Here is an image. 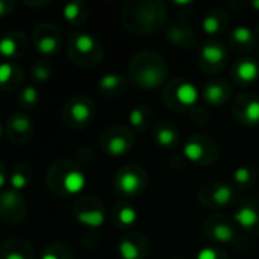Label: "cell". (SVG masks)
I'll use <instances>...</instances> for the list:
<instances>
[{
	"mask_svg": "<svg viewBox=\"0 0 259 259\" xmlns=\"http://www.w3.org/2000/svg\"><path fill=\"white\" fill-rule=\"evenodd\" d=\"M12 127H14L17 132H20V134L27 132V131L30 129V120H29L27 117H24V115L15 117V118L12 120Z\"/></svg>",
	"mask_w": 259,
	"mask_h": 259,
	"instance_id": "obj_27",
	"label": "cell"
},
{
	"mask_svg": "<svg viewBox=\"0 0 259 259\" xmlns=\"http://www.w3.org/2000/svg\"><path fill=\"white\" fill-rule=\"evenodd\" d=\"M196 259H219V255H217V252H215L214 249H211V247H205V249L199 250L197 258Z\"/></svg>",
	"mask_w": 259,
	"mask_h": 259,
	"instance_id": "obj_33",
	"label": "cell"
},
{
	"mask_svg": "<svg viewBox=\"0 0 259 259\" xmlns=\"http://www.w3.org/2000/svg\"><path fill=\"white\" fill-rule=\"evenodd\" d=\"M17 52V42L12 36H3L0 39V55L3 58H11Z\"/></svg>",
	"mask_w": 259,
	"mask_h": 259,
	"instance_id": "obj_17",
	"label": "cell"
},
{
	"mask_svg": "<svg viewBox=\"0 0 259 259\" xmlns=\"http://www.w3.org/2000/svg\"><path fill=\"white\" fill-rule=\"evenodd\" d=\"M5 259H24V256L21 255V253H18V252H9Z\"/></svg>",
	"mask_w": 259,
	"mask_h": 259,
	"instance_id": "obj_36",
	"label": "cell"
},
{
	"mask_svg": "<svg viewBox=\"0 0 259 259\" xmlns=\"http://www.w3.org/2000/svg\"><path fill=\"white\" fill-rule=\"evenodd\" d=\"M162 77H164V74H161L159 71H156L153 68H149L143 73V83H144V87L153 88V87H158V83L161 82Z\"/></svg>",
	"mask_w": 259,
	"mask_h": 259,
	"instance_id": "obj_18",
	"label": "cell"
},
{
	"mask_svg": "<svg viewBox=\"0 0 259 259\" xmlns=\"http://www.w3.org/2000/svg\"><path fill=\"white\" fill-rule=\"evenodd\" d=\"M58 46H59L58 39H56L55 36H52V35L41 36V38L38 39V42H36L38 50H39L41 53H44V55H52V53H55V52L58 50Z\"/></svg>",
	"mask_w": 259,
	"mask_h": 259,
	"instance_id": "obj_12",
	"label": "cell"
},
{
	"mask_svg": "<svg viewBox=\"0 0 259 259\" xmlns=\"http://www.w3.org/2000/svg\"><path fill=\"white\" fill-rule=\"evenodd\" d=\"M202 56H203V59H205L206 62H209V64H219V62L223 59L225 53H223V49H222L220 46L206 44V46H203V49H202Z\"/></svg>",
	"mask_w": 259,
	"mask_h": 259,
	"instance_id": "obj_8",
	"label": "cell"
},
{
	"mask_svg": "<svg viewBox=\"0 0 259 259\" xmlns=\"http://www.w3.org/2000/svg\"><path fill=\"white\" fill-rule=\"evenodd\" d=\"M156 141L162 147H170L176 141V135L170 129H159L158 134H156Z\"/></svg>",
	"mask_w": 259,
	"mask_h": 259,
	"instance_id": "obj_22",
	"label": "cell"
},
{
	"mask_svg": "<svg viewBox=\"0 0 259 259\" xmlns=\"http://www.w3.org/2000/svg\"><path fill=\"white\" fill-rule=\"evenodd\" d=\"M202 27H203V30L208 33V35H214V33H217L219 32V29H220V20L215 17V15H206L205 18H203V21H202Z\"/></svg>",
	"mask_w": 259,
	"mask_h": 259,
	"instance_id": "obj_23",
	"label": "cell"
},
{
	"mask_svg": "<svg viewBox=\"0 0 259 259\" xmlns=\"http://www.w3.org/2000/svg\"><path fill=\"white\" fill-rule=\"evenodd\" d=\"M74 46H76V49L80 53H90V52L94 50L96 41H94V38L90 33H79L74 38Z\"/></svg>",
	"mask_w": 259,
	"mask_h": 259,
	"instance_id": "obj_11",
	"label": "cell"
},
{
	"mask_svg": "<svg viewBox=\"0 0 259 259\" xmlns=\"http://www.w3.org/2000/svg\"><path fill=\"white\" fill-rule=\"evenodd\" d=\"M12 65L9 62H2L0 64V85H5L9 82V79L12 77Z\"/></svg>",
	"mask_w": 259,
	"mask_h": 259,
	"instance_id": "obj_28",
	"label": "cell"
},
{
	"mask_svg": "<svg viewBox=\"0 0 259 259\" xmlns=\"http://www.w3.org/2000/svg\"><path fill=\"white\" fill-rule=\"evenodd\" d=\"M121 83V77L118 74H114V73H109V74H105L103 77H100L99 80V85L102 90H115L118 85Z\"/></svg>",
	"mask_w": 259,
	"mask_h": 259,
	"instance_id": "obj_19",
	"label": "cell"
},
{
	"mask_svg": "<svg viewBox=\"0 0 259 259\" xmlns=\"http://www.w3.org/2000/svg\"><path fill=\"white\" fill-rule=\"evenodd\" d=\"M244 115H246V120L250 124L259 123V100H250L247 103L246 111H244Z\"/></svg>",
	"mask_w": 259,
	"mask_h": 259,
	"instance_id": "obj_21",
	"label": "cell"
},
{
	"mask_svg": "<svg viewBox=\"0 0 259 259\" xmlns=\"http://www.w3.org/2000/svg\"><path fill=\"white\" fill-rule=\"evenodd\" d=\"M62 185H64L65 193H68V194H79L85 188L87 179H85L83 173H80L77 170H71V171H68L65 175Z\"/></svg>",
	"mask_w": 259,
	"mask_h": 259,
	"instance_id": "obj_1",
	"label": "cell"
},
{
	"mask_svg": "<svg viewBox=\"0 0 259 259\" xmlns=\"http://www.w3.org/2000/svg\"><path fill=\"white\" fill-rule=\"evenodd\" d=\"M176 99L185 106H191L199 99V91L193 83H182L176 88Z\"/></svg>",
	"mask_w": 259,
	"mask_h": 259,
	"instance_id": "obj_3",
	"label": "cell"
},
{
	"mask_svg": "<svg viewBox=\"0 0 259 259\" xmlns=\"http://www.w3.org/2000/svg\"><path fill=\"white\" fill-rule=\"evenodd\" d=\"M127 149H129V143L120 135L112 137L108 143V153L111 156H121L127 152Z\"/></svg>",
	"mask_w": 259,
	"mask_h": 259,
	"instance_id": "obj_9",
	"label": "cell"
},
{
	"mask_svg": "<svg viewBox=\"0 0 259 259\" xmlns=\"http://www.w3.org/2000/svg\"><path fill=\"white\" fill-rule=\"evenodd\" d=\"M21 99L27 106H32L38 102V90L33 87H26L21 93Z\"/></svg>",
	"mask_w": 259,
	"mask_h": 259,
	"instance_id": "obj_26",
	"label": "cell"
},
{
	"mask_svg": "<svg viewBox=\"0 0 259 259\" xmlns=\"http://www.w3.org/2000/svg\"><path fill=\"white\" fill-rule=\"evenodd\" d=\"M168 38L171 39V41H175V42H178L181 38H182V33H181V30L178 29V27H173L170 32H168Z\"/></svg>",
	"mask_w": 259,
	"mask_h": 259,
	"instance_id": "obj_34",
	"label": "cell"
},
{
	"mask_svg": "<svg viewBox=\"0 0 259 259\" xmlns=\"http://www.w3.org/2000/svg\"><path fill=\"white\" fill-rule=\"evenodd\" d=\"M118 220L124 226H131L137 222V211L131 206H123L118 212Z\"/></svg>",
	"mask_w": 259,
	"mask_h": 259,
	"instance_id": "obj_20",
	"label": "cell"
},
{
	"mask_svg": "<svg viewBox=\"0 0 259 259\" xmlns=\"http://www.w3.org/2000/svg\"><path fill=\"white\" fill-rule=\"evenodd\" d=\"M252 6L256 9V11H259V0H255V2H252Z\"/></svg>",
	"mask_w": 259,
	"mask_h": 259,
	"instance_id": "obj_40",
	"label": "cell"
},
{
	"mask_svg": "<svg viewBox=\"0 0 259 259\" xmlns=\"http://www.w3.org/2000/svg\"><path fill=\"white\" fill-rule=\"evenodd\" d=\"M237 74L243 82H253L259 74V68L253 61H243L237 67Z\"/></svg>",
	"mask_w": 259,
	"mask_h": 259,
	"instance_id": "obj_6",
	"label": "cell"
},
{
	"mask_svg": "<svg viewBox=\"0 0 259 259\" xmlns=\"http://www.w3.org/2000/svg\"><path fill=\"white\" fill-rule=\"evenodd\" d=\"M70 114L74 121L77 123H87L91 118V108L85 102H74L71 105Z\"/></svg>",
	"mask_w": 259,
	"mask_h": 259,
	"instance_id": "obj_7",
	"label": "cell"
},
{
	"mask_svg": "<svg viewBox=\"0 0 259 259\" xmlns=\"http://www.w3.org/2000/svg\"><path fill=\"white\" fill-rule=\"evenodd\" d=\"M129 121H131V124L132 126H135V127H138V126H141L143 124V121H144V115H143V111L141 109H132L131 111V114H129Z\"/></svg>",
	"mask_w": 259,
	"mask_h": 259,
	"instance_id": "obj_32",
	"label": "cell"
},
{
	"mask_svg": "<svg viewBox=\"0 0 259 259\" xmlns=\"http://www.w3.org/2000/svg\"><path fill=\"white\" fill-rule=\"evenodd\" d=\"M0 137H2V126H0Z\"/></svg>",
	"mask_w": 259,
	"mask_h": 259,
	"instance_id": "obj_41",
	"label": "cell"
},
{
	"mask_svg": "<svg viewBox=\"0 0 259 259\" xmlns=\"http://www.w3.org/2000/svg\"><path fill=\"white\" fill-rule=\"evenodd\" d=\"M232 36L237 42H241V44H246V42H250L252 38H253V33L249 27H244V26H240L237 27L234 32H232Z\"/></svg>",
	"mask_w": 259,
	"mask_h": 259,
	"instance_id": "obj_24",
	"label": "cell"
},
{
	"mask_svg": "<svg viewBox=\"0 0 259 259\" xmlns=\"http://www.w3.org/2000/svg\"><path fill=\"white\" fill-rule=\"evenodd\" d=\"M41 259H59L56 255H52V253H46V255H42V258Z\"/></svg>",
	"mask_w": 259,
	"mask_h": 259,
	"instance_id": "obj_37",
	"label": "cell"
},
{
	"mask_svg": "<svg viewBox=\"0 0 259 259\" xmlns=\"http://www.w3.org/2000/svg\"><path fill=\"white\" fill-rule=\"evenodd\" d=\"M258 220V212H256L253 208L244 206V208H240V209L235 212V222H237L241 228H244V229H252L253 226H256Z\"/></svg>",
	"mask_w": 259,
	"mask_h": 259,
	"instance_id": "obj_4",
	"label": "cell"
},
{
	"mask_svg": "<svg viewBox=\"0 0 259 259\" xmlns=\"http://www.w3.org/2000/svg\"><path fill=\"white\" fill-rule=\"evenodd\" d=\"M5 182H6V178H5V175H3V173H0V188L5 185Z\"/></svg>",
	"mask_w": 259,
	"mask_h": 259,
	"instance_id": "obj_38",
	"label": "cell"
},
{
	"mask_svg": "<svg viewBox=\"0 0 259 259\" xmlns=\"http://www.w3.org/2000/svg\"><path fill=\"white\" fill-rule=\"evenodd\" d=\"M232 197H234V193H232L231 187H228V185H220L214 191V194H212V200H214V203L217 206H226V205H229L231 200H232Z\"/></svg>",
	"mask_w": 259,
	"mask_h": 259,
	"instance_id": "obj_10",
	"label": "cell"
},
{
	"mask_svg": "<svg viewBox=\"0 0 259 259\" xmlns=\"http://www.w3.org/2000/svg\"><path fill=\"white\" fill-rule=\"evenodd\" d=\"M234 179H235L238 184H246V182H249V179H250V170H249L247 167H240V168H237L235 173H234Z\"/></svg>",
	"mask_w": 259,
	"mask_h": 259,
	"instance_id": "obj_31",
	"label": "cell"
},
{
	"mask_svg": "<svg viewBox=\"0 0 259 259\" xmlns=\"http://www.w3.org/2000/svg\"><path fill=\"white\" fill-rule=\"evenodd\" d=\"M212 237L220 243H231L235 237L234 231L228 225H217L212 229Z\"/></svg>",
	"mask_w": 259,
	"mask_h": 259,
	"instance_id": "obj_15",
	"label": "cell"
},
{
	"mask_svg": "<svg viewBox=\"0 0 259 259\" xmlns=\"http://www.w3.org/2000/svg\"><path fill=\"white\" fill-rule=\"evenodd\" d=\"M80 14V5L79 3H67L64 6L62 15L67 21H74Z\"/></svg>",
	"mask_w": 259,
	"mask_h": 259,
	"instance_id": "obj_25",
	"label": "cell"
},
{
	"mask_svg": "<svg viewBox=\"0 0 259 259\" xmlns=\"http://www.w3.org/2000/svg\"><path fill=\"white\" fill-rule=\"evenodd\" d=\"M8 3L6 2H3V0H0V17H3V15H6L8 14Z\"/></svg>",
	"mask_w": 259,
	"mask_h": 259,
	"instance_id": "obj_35",
	"label": "cell"
},
{
	"mask_svg": "<svg viewBox=\"0 0 259 259\" xmlns=\"http://www.w3.org/2000/svg\"><path fill=\"white\" fill-rule=\"evenodd\" d=\"M140 185H141V181H140V176L135 171H124V173H121V176L118 179L120 190L127 196L135 194L140 190Z\"/></svg>",
	"mask_w": 259,
	"mask_h": 259,
	"instance_id": "obj_2",
	"label": "cell"
},
{
	"mask_svg": "<svg viewBox=\"0 0 259 259\" xmlns=\"http://www.w3.org/2000/svg\"><path fill=\"white\" fill-rule=\"evenodd\" d=\"M225 97V90L219 83H211L205 88V99L209 103H219Z\"/></svg>",
	"mask_w": 259,
	"mask_h": 259,
	"instance_id": "obj_14",
	"label": "cell"
},
{
	"mask_svg": "<svg viewBox=\"0 0 259 259\" xmlns=\"http://www.w3.org/2000/svg\"><path fill=\"white\" fill-rule=\"evenodd\" d=\"M118 252H120V256L123 259H138V256H140L138 247L134 243L127 241V240H124V241L120 243Z\"/></svg>",
	"mask_w": 259,
	"mask_h": 259,
	"instance_id": "obj_16",
	"label": "cell"
},
{
	"mask_svg": "<svg viewBox=\"0 0 259 259\" xmlns=\"http://www.w3.org/2000/svg\"><path fill=\"white\" fill-rule=\"evenodd\" d=\"M173 3H175V5H178V6H185V5H190L191 2H188V0H187V2H173Z\"/></svg>",
	"mask_w": 259,
	"mask_h": 259,
	"instance_id": "obj_39",
	"label": "cell"
},
{
	"mask_svg": "<svg viewBox=\"0 0 259 259\" xmlns=\"http://www.w3.org/2000/svg\"><path fill=\"white\" fill-rule=\"evenodd\" d=\"M11 185H12V188L17 191V190H23L26 185H27V179H26V176L23 175V173H20V171H17V173H14L12 176H11Z\"/></svg>",
	"mask_w": 259,
	"mask_h": 259,
	"instance_id": "obj_29",
	"label": "cell"
},
{
	"mask_svg": "<svg viewBox=\"0 0 259 259\" xmlns=\"http://www.w3.org/2000/svg\"><path fill=\"white\" fill-rule=\"evenodd\" d=\"M49 76H50V70H49L47 67H44V65H41V64L35 65V68H33V77H35L36 80L44 82V80L49 79Z\"/></svg>",
	"mask_w": 259,
	"mask_h": 259,
	"instance_id": "obj_30",
	"label": "cell"
},
{
	"mask_svg": "<svg viewBox=\"0 0 259 259\" xmlns=\"http://www.w3.org/2000/svg\"><path fill=\"white\" fill-rule=\"evenodd\" d=\"M77 222L88 228H99L105 223V214L99 209L83 211L77 214Z\"/></svg>",
	"mask_w": 259,
	"mask_h": 259,
	"instance_id": "obj_5",
	"label": "cell"
},
{
	"mask_svg": "<svg viewBox=\"0 0 259 259\" xmlns=\"http://www.w3.org/2000/svg\"><path fill=\"white\" fill-rule=\"evenodd\" d=\"M184 155L191 162H199L203 158V147L199 143H187L184 147Z\"/></svg>",
	"mask_w": 259,
	"mask_h": 259,
	"instance_id": "obj_13",
	"label": "cell"
}]
</instances>
